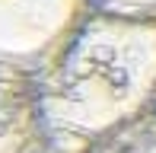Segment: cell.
<instances>
[{
	"mask_svg": "<svg viewBox=\"0 0 156 153\" xmlns=\"http://www.w3.org/2000/svg\"><path fill=\"white\" fill-rule=\"evenodd\" d=\"M73 13L76 0H0V67L38 61Z\"/></svg>",
	"mask_w": 156,
	"mask_h": 153,
	"instance_id": "obj_1",
	"label": "cell"
},
{
	"mask_svg": "<svg viewBox=\"0 0 156 153\" xmlns=\"http://www.w3.org/2000/svg\"><path fill=\"white\" fill-rule=\"evenodd\" d=\"M115 6H147V3H153V0H112Z\"/></svg>",
	"mask_w": 156,
	"mask_h": 153,
	"instance_id": "obj_2",
	"label": "cell"
}]
</instances>
